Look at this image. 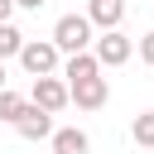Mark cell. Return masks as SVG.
Instances as JSON below:
<instances>
[{"instance_id": "7a4b0ae2", "label": "cell", "mask_w": 154, "mask_h": 154, "mask_svg": "<svg viewBox=\"0 0 154 154\" xmlns=\"http://www.w3.org/2000/svg\"><path fill=\"white\" fill-rule=\"evenodd\" d=\"M14 58L24 63V72H29V77H43V72H58V58H63V53H58V43H53V38H24Z\"/></svg>"}, {"instance_id": "2e32d148", "label": "cell", "mask_w": 154, "mask_h": 154, "mask_svg": "<svg viewBox=\"0 0 154 154\" xmlns=\"http://www.w3.org/2000/svg\"><path fill=\"white\" fill-rule=\"evenodd\" d=\"M0 87H5V58H0Z\"/></svg>"}, {"instance_id": "5bb4252c", "label": "cell", "mask_w": 154, "mask_h": 154, "mask_svg": "<svg viewBox=\"0 0 154 154\" xmlns=\"http://www.w3.org/2000/svg\"><path fill=\"white\" fill-rule=\"evenodd\" d=\"M48 0H14V10H43Z\"/></svg>"}, {"instance_id": "8992f818", "label": "cell", "mask_w": 154, "mask_h": 154, "mask_svg": "<svg viewBox=\"0 0 154 154\" xmlns=\"http://www.w3.org/2000/svg\"><path fill=\"white\" fill-rule=\"evenodd\" d=\"M14 130H19V140H48V135H53V111L24 101V111L14 116Z\"/></svg>"}, {"instance_id": "9a60e30c", "label": "cell", "mask_w": 154, "mask_h": 154, "mask_svg": "<svg viewBox=\"0 0 154 154\" xmlns=\"http://www.w3.org/2000/svg\"><path fill=\"white\" fill-rule=\"evenodd\" d=\"M10 14H14V0H0V24H5Z\"/></svg>"}, {"instance_id": "277c9868", "label": "cell", "mask_w": 154, "mask_h": 154, "mask_svg": "<svg viewBox=\"0 0 154 154\" xmlns=\"http://www.w3.org/2000/svg\"><path fill=\"white\" fill-rule=\"evenodd\" d=\"M29 101L34 106H43V111H63V106H72L67 101V82L63 77H53V72H43V77H34V87H29Z\"/></svg>"}, {"instance_id": "7c38bea8", "label": "cell", "mask_w": 154, "mask_h": 154, "mask_svg": "<svg viewBox=\"0 0 154 154\" xmlns=\"http://www.w3.org/2000/svg\"><path fill=\"white\" fill-rule=\"evenodd\" d=\"M19 43H24V34L5 19V24H0V58H14V53H19Z\"/></svg>"}, {"instance_id": "52a82bcc", "label": "cell", "mask_w": 154, "mask_h": 154, "mask_svg": "<svg viewBox=\"0 0 154 154\" xmlns=\"http://www.w3.org/2000/svg\"><path fill=\"white\" fill-rule=\"evenodd\" d=\"M87 19L96 29H116L125 19V0H87Z\"/></svg>"}, {"instance_id": "4fadbf2b", "label": "cell", "mask_w": 154, "mask_h": 154, "mask_svg": "<svg viewBox=\"0 0 154 154\" xmlns=\"http://www.w3.org/2000/svg\"><path fill=\"white\" fill-rule=\"evenodd\" d=\"M135 53H140V63H149V67H154V29H149V34L135 43Z\"/></svg>"}, {"instance_id": "30bf717a", "label": "cell", "mask_w": 154, "mask_h": 154, "mask_svg": "<svg viewBox=\"0 0 154 154\" xmlns=\"http://www.w3.org/2000/svg\"><path fill=\"white\" fill-rule=\"evenodd\" d=\"M130 135H135V144H140V149H154V111H140V116H135V125H130Z\"/></svg>"}, {"instance_id": "5b68a950", "label": "cell", "mask_w": 154, "mask_h": 154, "mask_svg": "<svg viewBox=\"0 0 154 154\" xmlns=\"http://www.w3.org/2000/svg\"><path fill=\"white\" fill-rule=\"evenodd\" d=\"M67 101H72L77 111H101V106H106V77L91 72V77H82V82H67Z\"/></svg>"}, {"instance_id": "8fae6325", "label": "cell", "mask_w": 154, "mask_h": 154, "mask_svg": "<svg viewBox=\"0 0 154 154\" xmlns=\"http://www.w3.org/2000/svg\"><path fill=\"white\" fill-rule=\"evenodd\" d=\"M24 111V96L19 91H10V87H0V120L5 125H14V116Z\"/></svg>"}, {"instance_id": "6da1fadb", "label": "cell", "mask_w": 154, "mask_h": 154, "mask_svg": "<svg viewBox=\"0 0 154 154\" xmlns=\"http://www.w3.org/2000/svg\"><path fill=\"white\" fill-rule=\"evenodd\" d=\"M91 19L87 14H63L58 24H53V43H58V53H82V48H91Z\"/></svg>"}, {"instance_id": "ba28073f", "label": "cell", "mask_w": 154, "mask_h": 154, "mask_svg": "<svg viewBox=\"0 0 154 154\" xmlns=\"http://www.w3.org/2000/svg\"><path fill=\"white\" fill-rule=\"evenodd\" d=\"M48 140H53V154H87V149H91L87 130H77V125H63V130H53Z\"/></svg>"}, {"instance_id": "3957f363", "label": "cell", "mask_w": 154, "mask_h": 154, "mask_svg": "<svg viewBox=\"0 0 154 154\" xmlns=\"http://www.w3.org/2000/svg\"><path fill=\"white\" fill-rule=\"evenodd\" d=\"M91 43H96L91 53H96L101 67H125V63L135 58V43L120 34V24H116V29H101V38H91Z\"/></svg>"}, {"instance_id": "9c48e42d", "label": "cell", "mask_w": 154, "mask_h": 154, "mask_svg": "<svg viewBox=\"0 0 154 154\" xmlns=\"http://www.w3.org/2000/svg\"><path fill=\"white\" fill-rule=\"evenodd\" d=\"M91 72H101V63H96V53H91V48L67 53V63H63V77H67V82H82V77H91Z\"/></svg>"}]
</instances>
